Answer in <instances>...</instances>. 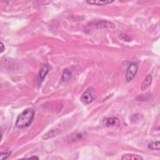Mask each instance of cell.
Listing matches in <instances>:
<instances>
[{
  "instance_id": "1",
  "label": "cell",
  "mask_w": 160,
  "mask_h": 160,
  "mask_svg": "<svg viewBox=\"0 0 160 160\" xmlns=\"http://www.w3.org/2000/svg\"><path fill=\"white\" fill-rule=\"evenodd\" d=\"M35 117V111L32 109H26L21 113L16 119V126L19 128H25L28 127Z\"/></svg>"
},
{
  "instance_id": "2",
  "label": "cell",
  "mask_w": 160,
  "mask_h": 160,
  "mask_svg": "<svg viewBox=\"0 0 160 160\" xmlns=\"http://www.w3.org/2000/svg\"><path fill=\"white\" fill-rule=\"evenodd\" d=\"M138 71V66L136 63H131L126 71V79L128 82L131 81L136 75Z\"/></svg>"
},
{
  "instance_id": "3",
  "label": "cell",
  "mask_w": 160,
  "mask_h": 160,
  "mask_svg": "<svg viewBox=\"0 0 160 160\" xmlns=\"http://www.w3.org/2000/svg\"><path fill=\"white\" fill-rule=\"evenodd\" d=\"M94 100L93 96V89L91 88H88L81 96V100L85 104H90Z\"/></svg>"
},
{
  "instance_id": "4",
  "label": "cell",
  "mask_w": 160,
  "mask_h": 160,
  "mask_svg": "<svg viewBox=\"0 0 160 160\" xmlns=\"http://www.w3.org/2000/svg\"><path fill=\"white\" fill-rule=\"evenodd\" d=\"M92 26L96 27L97 28L100 29V28H114L115 26L114 25L110 22L108 21H104V20H101V21H98L97 22L92 23H91Z\"/></svg>"
},
{
  "instance_id": "5",
  "label": "cell",
  "mask_w": 160,
  "mask_h": 160,
  "mask_svg": "<svg viewBox=\"0 0 160 160\" xmlns=\"http://www.w3.org/2000/svg\"><path fill=\"white\" fill-rule=\"evenodd\" d=\"M50 68L51 67L49 66V65H44L41 68L38 76V84H40L43 81L46 76L47 75V74L48 73Z\"/></svg>"
},
{
  "instance_id": "6",
  "label": "cell",
  "mask_w": 160,
  "mask_h": 160,
  "mask_svg": "<svg viewBox=\"0 0 160 160\" xmlns=\"http://www.w3.org/2000/svg\"><path fill=\"white\" fill-rule=\"evenodd\" d=\"M103 123L104 126L108 127L111 126H119L120 125V121L118 118L111 117V118H107L103 120Z\"/></svg>"
},
{
  "instance_id": "7",
  "label": "cell",
  "mask_w": 160,
  "mask_h": 160,
  "mask_svg": "<svg viewBox=\"0 0 160 160\" xmlns=\"http://www.w3.org/2000/svg\"><path fill=\"white\" fill-rule=\"evenodd\" d=\"M113 2L114 1H110V0H88V1H87V3L90 5L97 6L108 5Z\"/></svg>"
},
{
  "instance_id": "8",
  "label": "cell",
  "mask_w": 160,
  "mask_h": 160,
  "mask_svg": "<svg viewBox=\"0 0 160 160\" xmlns=\"http://www.w3.org/2000/svg\"><path fill=\"white\" fill-rule=\"evenodd\" d=\"M152 80H153V78L151 74H148V75L145 78V79L144 80L141 84V90L143 91L147 90L149 87H150V85L151 84V83H152Z\"/></svg>"
},
{
  "instance_id": "9",
  "label": "cell",
  "mask_w": 160,
  "mask_h": 160,
  "mask_svg": "<svg viewBox=\"0 0 160 160\" xmlns=\"http://www.w3.org/2000/svg\"><path fill=\"white\" fill-rule=\"evenodd\" d=\"M60 132L61 131L59 129L51 130L50 131H49L48 132H47L46 134H44V136H43V138L44 140H49V139H50V138H52L53 137L57 136Z\"/></svg>"
},
{
  "instance_id": "10",
  "label": "cell",
  "mask_w": 160,
  "mask_h": 160,
  "mask_svg": "<svg viewBox=\"0 0 160 160\" xmlns=\"http://www.w3.org/2000/svg\"><path fill=\"white\" fill-rule=\"evenodd\" d=\"M121 159H123V160H129V159L140 160V159H143V158L141 156L138 155L126 154L122 156Z\"/></svg>"
},
{
  "instance_id": "11",
  "label": "cell",
  "mask_w": 160,
  "mask_h": 160,
  "mask_svg": "<svg viewBox=\"0 0 160 160\" xmlns=\"http://www.w3.org/2000/svg\"><path fill=\"white\" fill-rule=\"evenodd\" d=\"M71 72L67 69L64 70L63 74H62V78H61L62 81L66 82L69 81L71 79Z\"/></svg>"
},
{
  "instance_id": "12",
  "label": "cell",
  "mask_w": 160,
  "mask_h": 160,
  "mask_svg": "<svg viewBox=\"0 0 160 160\" xmlns=\"http://www.w3.org/2000/svg\"><path fill=\"white\" fill-rule=\"evenodd\" d=\"M148 148L149 149H150V150H159V148H160V144H159V141H154V142H151L150 144H148Z\"/></svg>"
},
{
  "instance_id": "13",
  "label": "cell",
  "mask_w": 160,
  "mask_h": 160,
  "mask_svg": "<svg viewBox=\"0 0 160 160\" xmlns=\"http://www.w3.org/2000/svg\"><path fill=\"white\" fill-rule=\"evenodd\" d=\"M12 154V151H5V152H2L0 155V159L3 160L7 159L10 155Z\"/></svg>"
},
{
  "instance_id": "14",
  "label": "cell",
  "mask_w": 160,
  "mask_h": 160,
  "mask_svg": "<svg viewBox=\"0 0 160 160\" xmlns=\"http://www.w3.org/2000/svg\"><path fill=\"white\" fill-rule=\"evenodd\" d=\"M0 47H1V53H2L5 49V46H4V45L2 42L1 43H0Z\"/></svg>"
},
{
  "instance_id": "15",
  "label": "cell",
  "mask_w": 160,
  "mask_h": 160,
  "mask_svg": "<svg viewBox=\"0 0 160 160\" xmlns=\"http://www.w3.org/2000/svg\"><path fill=\"white\" fill-rule=\"evenodd\" d=\"M28 158H29V159H39L37 156H30V157H29Z\"/></svg>"
}]
</instances>
